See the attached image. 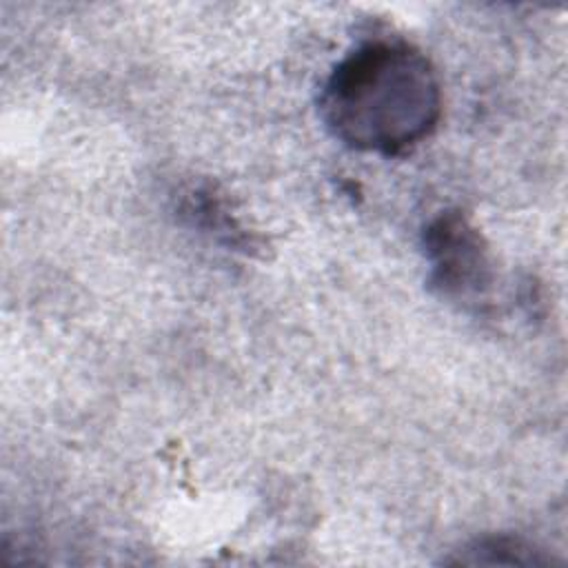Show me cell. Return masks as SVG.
I'll return each mask as SVG.
<instances>
[{"instance_id": "cell-1", "label": "cell", "mask_w": 568, "mask_h": 568, "mask_svg": "<svg viewBox=\"0 0 568 568\" xmlns=\"http://www.w3.org/2000/svg\"><path fill=\"white\" fill-rule=\"evenodd\" d=\"M433 62L402 40H375L346 53L320 93V115L342 144L397 155L426 140L442 118Z\"/></svg>"}, {"instance_id": "cell-2", "label": "cell", "mask_w": 568, "mask_h": 568, "mask_svg": "<svg viewBox=\"0 0 568 568\" xmlns=\"http://www.w3.org/2000/svg\"><path fill=\"white\" fill-rule=\"evenodd\" d=\"M430 284L453 300H477L493 284V260L481 233L457 211L442 213L424 235Z\"/></svg>"}, {"instance_id": "cell-3", "label": "cell", "mask_w": 568, "mask_h": 568, "mask_svg": "<svg viewBox=\"0 0 568 568\" xmlns=\"http://www.w3.org/2000/svg\"><path fill=\"white\" fill-rule=\"evenodd\" d=\"M462 564H544L537 555L535 548L526 546L519 539H508V537H490L477 541L473 548L466 550L464 557H459Z\"/></svg>"}]
</instances>
